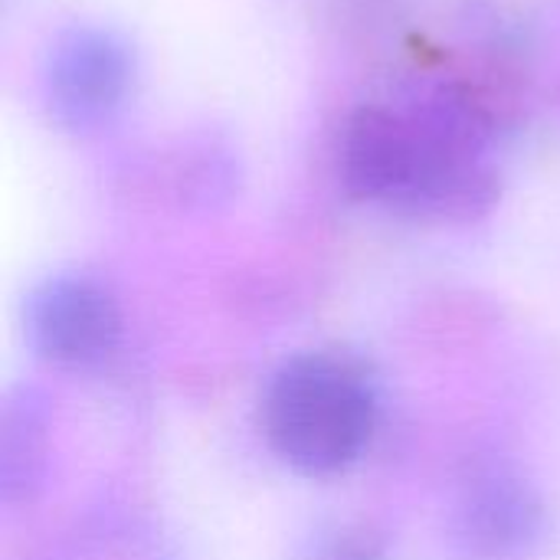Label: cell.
Wrapping results in <instances>:
<instances>
[{
	"mask_svg": "<svg viewBox=\"0 0 560 560\" xmlns=\"http://www.w3.org/2000/svg\"><path fill=\"white\" fill-rule=\"evenodd\" d=\"M302 560H387L384 538L364 522H338L322 532Z\"/></svg>",
	"mask_w": 560,
	"mask_h": 560,
	"instance_id": "7",
	"label": "cell"
},
{
	"mask_svg": "<svg viewBox=\"0 0 560 560\" xmlns=\"http://www.w3.org/2000/svg\"><path fill=\"white\" fill-rule=\"evenodd\" d=\"M377 394L361 361L338 351H312L285 361L262 397L269 450L302 476H338L371 446Z\"/></svg>",
	"mask_w": 560,
	"mask_h": 560,
	"instance_id": "2",
	"label": "cell"
},
{
	"mask_svg": "<svg viewBox=\"0 0 560 560\" xmlns=\"http://www.w3.org/2000/svg\"><path fill=\"white\" fill-rule=\"evenodd\" d=\"M49 469V407L36 387H13L0 417V502L30 505Z\"/></svg>",
	"mask_w": 560,
	"mask_h": 560,
	"instance_id": "6",
	"label": "cell"
},
{
	"mask_svg": "<svg viewBox=\"0 0 560 560\" xmlns=\"http://www.w3.org/2000/svg\"><path fill=\"white\" fill-rule=\"evenodd\" d=\"M138 79L131 43L102 23L62 30L43 66V105L69 135L108 128L128 105Z\"/></svg>",
	"mask_w": 560,
	"mask_h": 560,
	"instance_id": "3",
	"label": "cell"
},
{
	"mask_svg": "<svg viewBox=\"0 0 560 560\" xmlns=\"http://www.w3.org/2000/svg\"><path fill=\"white\" fill-rule=\"evenodd\" d=\"M26 331L43 361L66 371H92L121 345V308L98 279L59 272L33 289Z\"/></svg>",
	"mask_w": 560,
	"mask_h": 560,
	"instance_id": "5",
	"label": "cell"
},
{
	"mask_svg": "<svg viewBox=\"0 0 560 560\" xmlns=\"http://www.w3.org/2000/svg\"><path fill=\"white\" fill-rule=\"evenodd\" d=\"M548 541L538 486L509 463H476L456 486L450 545L459 560H532Z\"/></svg>",
	"mask_w": 560,
	"mask_h": 560,
	"instance_id": "4",
	"label": "cell"
},
{
	"mask_svg": "<svg viewBox=\"0 0 560 560\" xmlns=\"http://www.w3.org/2000/svg\"><path fill=\"white\" fill-rule=\"evenodd\" d=\"M345 194L410 220L472 223L502 197L499 115L463 79H436L400 102H368L338 131Z\"/></svg>",
	"mask_w": 560,
	"mask_h": 560,
	"instance_id": "1",
	"label": "cell"
}]
</instances>
